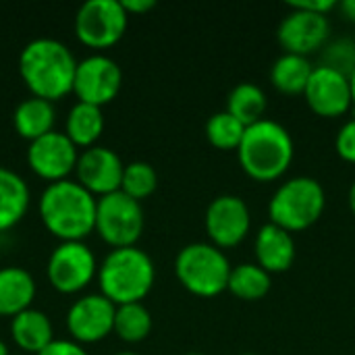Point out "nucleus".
I'll return each instance as SVG.
<instances>
[{
  "instance_id": "3",
  "label": "nucleus",
  "mask_w": 355,
  "mask_h": 355,
  "mask_svg": "<svg viewBox=\"0 0 355 355\" xmlns=\"http://www.w3.org/2000/svg\"><path fill=\"white\" fill-rule=\"evenodd\" d=\"M239 164L243 173L258 181L270 183L281 179L295 156V144L287 127L272 119H262L245 129V135L237 148Z\"/></svg>"
},
{
  "instance_id": "21",
  "label": "nucleus",
  "mask_w": 355,
  "mask_h": 355,
  "mask_svg": "<svg viewBox=\"0 0 355 355\" xmlns=\"http://www.w3.org/2000/svg\"><path fill=\"white\" fill-rule=\"evenodd\" d=\"M29 208V187L25 179L0 166V233L15 227Z\"/></svg>"
},
{
  "instance_id": "12",
  "label": "nucleus",
  "mask_w": 355,
  "mask_h": 355,
  "mask_svg": "<svg viewBox=\"0 0 355 355\" xmlns=\"http://www.w3.org/2000/svg\"><path fill=\"white\" fill-rule=\"evenodd\" d=\"M304 96L310 110L322 119H339L354 108L349 77L324 64L314 67Z\"/></svg>"
},
{
  "instance_id": "8",
  "label": "nucleus",
  "mask_w": 355,
  "mask_h": 355,
  "mask_svg": "<svg viewBox=\"0 0 355 355\" xmlns=\"http://www.w3.org/2000/svg\"><path fill=\"white\" fill-rule=\"evenodd\" d=\"M127 23L121 0H85L75 15V33L89 48H108L125 35Z\"/></svg>"
},
{
  "instance_id": "38",
  "label": "nucleus",
  "mask_w": 355,
  "mask_h": 355,
  "mask_svg": "<svg viewBox=\"0 0 355 355\" xmlns=\"http://www.w3.org/2000/svg\"><path fill=\"white\" fill-rule=\"evenodd\" d=\"M114 355H137V354H133V352H119V354H114Z\"/></svg>"
},
{
  "instance_id": "19",
  "label": "nucleus",
  "mask_w": 355,
  "mask_h": 355,
  "mask_svg": "<svg viewBox=\"0 0 355 355\" xmlns=\"http://www.w3.org/2000/svg\"><path fill=\"white\" fill-rule=\"evenodd\" d=\"M10 337L27 354H40L54 341L50 318L35 308L17 314L10 322Z\"/></svg>"
},
{
  "instance_id": "31",
  "label": "nucleus",
  "mask_w": 355,
  "mask_h": 355,
  "mask_svg": "<svg viewBox=\"0 0 355 355\" xmlns=\"http://www.w3.org/2000/svg\"><path fill=\"white\" fill-rule=\"evenodd\" d=\"M37 355H89L77 341L69 339H54L46 349H42Z\"/></svg>"
},
{
  "instance_id": "34",
  "label": "nucleus",
  "mask_w": 355,
  "mask_h": 355,
  "mask_svg": "<svg viewBox=\"0 0 355 355\" xmlns=\"http://www.w3.org/2000/svg\"><path fill=\"white\" fill-rule=\"evenodd\" d=\"M339 8H341V12H343L349 21H354L355 23V0H345V2H341Z\"/></svg>"
},
{
  "instance_id": "13",
  "label": "nucleus",
  "mask_w": 355,
  "mask_h": 355,
  "mask_svg": "<svg viewBox=\"0 0 355 355\" xmlns=\"http://www.w3.org/2000/svg\"><path fill=\"white\" fill-rule=\"evenodd\" d=\"M291 8V6H289ZM331 37V21L327 15L291 8L277 29V40L287 54L310 56L327 46Z\"/></svg>"
},
{
  "instance_id": "24",
  "label": "nucleus",
  "mask_w": 355,
  "mask_h": 355,
  "mask_svg": "<svg viewBox=\"0 0 355 355\" xmlns=\"http://www.w3.org/2000/svg\"><path fill=\"white\" fill-rule=\"evenodd\" d=\"M268 110V98L264 94V89L252 81H243L237 83L227 98V112H231L239 123H243L245 127L260 123L262 119H266Z\"/></svg>"
},
{
  "instance_id": "30",
  "label": "nucleus",
  "mask_w": 355,
  "mask_h": 355,
  "mask_svg": "<svg viewBox=\"0 0 355 355\" xmlns=\"http://www.w3.org/2000/svg\"><path fill=\"white\" fill-rule=\"evenodd\" d=\"M335 150L341 160L355 164V116L345 121L335 137Z\"/></svg>"
},
{
  "instance_id": "7",
  "label": "nucleus",
  "mask_w": 355,
  "mask_h": 355,
  "mask_svg": "<svg viewBox=\"0 0 355 355\" xmlns=\"http://www.w3.org/2000/svg\"><path fill=\"white\" fill-rule=\"evenodd\" d=\"M144 225L146 216L141 202L129 198L121 189L98 198L96 231L112 250L135 245L144 233Z\"/></svg>"
},
{
  "instance_id": "29",
  "label": "nucleus",
  "mask_w": 355,
  "mask_h": 355,
  "mask_svg": "<svg viewBox=\"0 0 355 355\" xmlns=\"http://www.w3.org/2000/svg\"><path fill=\"white\" fill-rule=\"evenodd\" d=\"M324 67L337 69L341 73H345L347 77L354 73L355 69V42L349 37H341L333 44L324 46V58L322 62Z\"/></svg>"
},
{
  "instance_id": "26",
  "label": "nucleus",
  "mask_w": 355,
  "mask_h": 355,
  "mask_svg": "<svg viewBox=\"0 0 355 355\" xmlns=\"http://www.w3.org/2000/svg\"><path fill=\"white\" fill-rule=\"evenodd\" d=\"M114 333L119 335V339H123L127 343L144 341L152 333V314H150V310L141 302L116 306Z\"/></svg>"
},
{
  "instance_id": "10",
  "label": "nucleus",
  "mask_w": 355,
  "mask_h": 355,
  "mask_svg": "<svg viewBox=\"0 0 355 355\" xmlns=\"http://www.w3.org/2000/svg\"><path fill=\"white\" fill-rule=\"evenodd\" d=\"M206 233L218 250H231L239 245L252 229V212L243 198L233 193L216 196L204 214Z\"/></svg>"
},
{
  "instance_id": "20",
  "label": "nucleus",
  "mask_w": 355,
  "mask_h": 355,
  "mask_svg": "<svg viewBox=\"0 0 355 355\" xmlns=\"http://www.w3.org/2000/svg\"><path fill=\"white\" fill-rule=\"evenodd\" d=\"M54 121H56L54 104L37 96L21 100L12 112V123L17 133L29 141L54 131Z\"/></svg>"
},
{
  "instance_id": "28",
  "label": "nucleus",
  "mask_w": 355,
  "mask_h": 355,
  "mask_svg": "<svg viewBox=\"0 0 355 355\" xmlns=\"http://www.w3.org/2000/svg\"><path fill=\"white\" fill-rule=\"evenodd\" d=\"M158 187V173L150 162L135 160L125 164L123 171V181H121V191L127 193L129 198L141 202L150 198Z\"/></svg>"
},
{
  "instance_id": "33",
  "label": "nucleus",
  "mask_w": 355,
  "mask_h": 355,
  "mask_svg": "<svg viewBox=\"0 0 355 355\" xmlns=\"http://www.w3.org/2000/svg\"><path fill=\"white\" fill-rule=\"evenodd\" d=\"M127 15H144L156 6V0H121Z\"/></svg>"
},
{
  "instance_id": "27",
  "label": "nucleus",
  "mask_w": 355,
  "mask_h": 355,
  "mask_svg": "<svg viewBox=\"0 0 355 355\" xmlns=\"http://www.w3.org/2000/svg\"><path fill=\"white\" fill-rule=\"evenodd\" d=\"M245 125L239 123L231 112L220 110L214 112L208 121H206V139L210 141V146H214L216 150H237L243 135H245Z\"/></svg>"
},
{
  "instance_id": "25",
  "label": "nucleus",
  "mask_w": 355,
  "mask_h": 355,
  "mask_svg": "<svg viewBox=\"0 0 355 355\" xmlns=\"http://www.w3.org/2000/svg\"><path fill=\"white\" fill-rule=\"evenodd\" d=\"M272 289V275L256 262H245L231 268L227 291L243 302H260Z\"/></svg>"
},
{
  "instance_id": "18",
  "label": "nucleus",
  "mask_w": 355,
  "mask_h": 355,
  "mask_svg": "<svg viewBox=\"0 0 355 355\" xmlns=\"http://www.w3.org/2000/svg\"><path fill=\"white\" fill-rule=\"evenodd\" d=\"M35 297V281L29 270L21 266L0 268V316L15 318L31 308Z\"/></svg>"
},
{
  "instance_id": "23",
  "label": "nucleus",
  "mask_w": 355,
  "mask_h": 355,
  "mask_svg": "<svg viewBox=\"0 0 355 355\" xmlns=\"http://www.w3.org/2000/svg\"><path fill=\"white\" fill-rule=\"evenodd\" d=\"M104 131V114L100 106L87 104V102H77L71 106L67 114V129L64 133L69 139L79 148H92L96 146L98 137Z\"/></svg>"
},
{
  "instance_id": "22",
  "label": "nucleus",
  "mask_w": 355,
  "mask_h": 355,
  "mask_svg": "<svg viewBox=\"0 0 355 355\" xmlns=\"http://www.w3.org/2000/svg\"><path fill=\"white\" fill-rule=\"evenodd\" d=\"M312 71H314V64L308 60V56L283 52L270 67V83L281 94L297 96L306 92Z\"/></svg>"
},
{
  "instance_id": "5",
  "label": "nucleus",
  "mask_w": 355,
  "mask_h": 355,
  "mask_svg": "<svg viewBox=\"0 0 355 355\" xmlns=\"http://www.w3.org/2000/svg\"><path fill=\"white\" fill-rule=\"evenodd\" d=\"M327 208V193L314 177H291L281 183L268 202V218L272 225L293 233L316 225Z\"/></svg>"
},
{
  "instance_id": "32",
  "label": "nucleus",
  "mask_w": 355,
  "mask_h": 355,
  "mask_svg": "<svg viewBox=\"0 0 355 355\" xmlns=\"http://www.w3.org/2000/svg\"><path fill=\"white\" fill-rule=\"evenodd\" d=\"M291 8H302V10H310V12H318V15H327L335 8H339V2L335 0H302V2H291Z\"/></svg>"
},
{
  "instance_id": "9",
  "label": "nucleus",
  "mask_w": 355,
  "mask_h": 355,
  "mask_svg": "<svg viewBox=\"0 0 355 355\" xmlns=\"http://www.w3.org/2000/svg\"><path fill=\"white\" fill-rule=\"evenodd\" d=\"M46 275L60 293H77L98 275L96 256L83 241H60L48 258Z\"/></svg>"
},
{
  "instance_id": "1",
  "label": "nucleus",
  "mask_w": 355,
  "mask_h": 355,
  "mask_svg": "<svg viewBox=\"0 0 355 355\" xmlns=\"http://www.w3.org/2000/svg\"><path fill=\"white\" fill-rule=\"evenodd\" d=\"M77 62L60 40L35 37L19 54V73L33 96L54 102L73 92Z\"/></svg>"
},
{
  "instance_id": "16",
  "label": "nucleus",
  "mask_w": 355,
  "mask_h": 355,
  "mask_svg": "<svg viewBox=\"0 0 355 355\" xmlns=\"http://www.w3.org/2000/svg\"><path fill=\"white\" fill-rule=\"evenodd\" d=\"M125 164L121 156L106 146L85 148L77 158V179L94 196H108L121 189Z\"/></svg>"
},
{
  "instance_id": "36",
  "label": "nucleus",
  "mask_w": 355,
  "mask_h": 355,
  "mask_svg": "<svg viewBox=\"0 0 355 355\" xmlns=\"http://www.w3.org/2000/svg\"><path fill=\"white\" fill-rule=\"evenodd\" d=\"M349 85H352V104H354L355 108V69L354 73L349 75Z\"/></svg>"
},
{
  "instance_id": "17",
  "label": "nucleus",
  "mask_w": 355,
  "mask_h": 355,
  "mask_svg": "<svg viewBox=\"0 0 355 355\" xmlns=\"http://www.w3.org/2000/svg\"><path fill=\"white\" fill-rule=\"evenodd\" d=\"M254 254H256V264L262 266L266 272L270 275L287 272L295 262V254H297L295 239L289 231L272 223H266L256 233Z\"/></svg>"
},
{
  "instance_id": "11",
  "label": "nucleus",
  "mask_w": 355,
  "mask_h": 355,
  "mask_svg": "<svg viewBox=\"0 0 355 355\" xmlns=\"http://www.w3.org/2000/svg\"><path fill=\"white\" fill-rule=\"evenodd\" d=\"M123 85V71L119 62L106 54H89L77 62L73 92L79 102L104 106L112 102Z\"/></svg>"
},
{
  "instance_id": "14",
  "label": "nucleus",
  "mask_w": 355,
  "mask_h": 355,
  "mask_svg": "<svg viewBox=\"0 0 355 355\" xmlns=\"http://www.w3.org/2000/svg\"><path fill=\"white\" fill-rule=\"evenodd\" d=\"M77 158H79L77 146L69 139L64 131H56V129L29 141L27 148V162L31 171L50 183L67 179V175L75 171Z\"/></svg>"
},
{
  "instance_id": "4",
  "label": "nucleus",
  "mask_w": 355,
  "mask_h": 355,
  "mask_svg": "<svg viewBox=\"0 0 355 355\" xmlns=\"http://www.w3.org/2000/svg\"><path fill=\"white\" fill-rule=\"evenodd\" d=\"M154 281V262L137 245L112 250L98 268L100 293L114 306L141 302L152 291Z\"/></svg>"
},
{
  "instance_id": "37",
  "label": "nucleus",
  "mask_w": 355,
  "mask_h": 355,
  "mask_svg": "<svg viewBox=\"0 0 355 355\" xmlns=\"http://www.w3.org/2000/svg\"><path fill=\"white\" fill-rule=\"evenodd\" d=\"M0 355H8V347L2 339H0Z\"/></svg>"
},
{
  "instance_id": "39",
  "label": "nucleus",
  "mask_w": 355,
  "mask_h": 355,
  "mask_svg": "<svg viewBox=\"0 0 355 355\" xmlns=\"http://www.w3.org/2000/svg\"><path fill=\"white\" fill-rule=\"evenodd\" d=\"M185 355H204V354H185Z\"/></svg>"
},
{
  "instance_id": "35",
  "label": "nucleus",
  "mask_w": 355,
  "mask_h": 355,
  "mask_svg": "<svg viewBox=\"0 0 355 355\" xmlns=\"http://www.w3.org/2000/svg\"><path fill=\"white\" fill-rule=\"evenodd\" d=\"M347 202H349V208H352V214L355 216V181L349 187V193H347Z\"/></svg>"
},
{
  "instance_id": "2",
  "label": "nucleus",
  "mask_w": 355,
  "mask_h": 355,
  "mask_svg": "<svg viewBox=\"0 0 355 355\" xmlns=\"http://www.w3.org/2000/svg\"><path fill=\"white\" fill-rule=\"evenodd\" d=\"M96 196L71 179L50 183L37 202L42 223L60 241H83L96 231Z\"/></svg>"
},
{
  "instance_id": "40",
  "label": "nucleus",
  "mask_w": 355,
  "mask_h": 355,
  "mask_svg": "<svg viewBox=\"0 0 355 355\" xmlns=\"http://www.w3.org/2000/svg\"><path fill=\"white\" fill-rule=\"evenodd\" d=\"M241 355H256V354H241Z\"/></svg>"
},
{
  "instance_id": "15",
  "label": "nucleus",
  "mask_w": 355,
  "mask_h": 355,
  "mask_svg": "<svg viewBox=\"0 0 355 355\" xmlns=\"http://www.w3.org/2000/svg\"><path fill=\"white\" fill-rule=\"evenodd\" d=\"M116 306L102 293H92L75 300L67 312V327L75 341L96 343L114 333Z\"/></svg>"
},
{
  "instance_id": "6",
  "label": "nucleus",
  "mask_w": 355,
  "mask_h": 355,
  "mask_svg": "<svg viewBox=\"0 0 355 355\" xmlns=\"http://www.w3.org/2000/svg\"><path fill=\"white\" fill-rule=\"evenodd\" d=\"M231 268L225 252L204 241L185 245L175 258L179 283L198 297H216L227 291Z\"/></svg>"
}]
</instances>
